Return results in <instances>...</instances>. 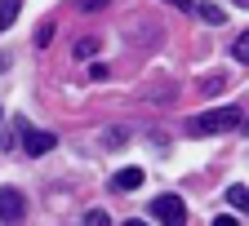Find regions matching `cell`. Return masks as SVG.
<instances>
[{
    "mask_svg": "<svg viewBox=\"0 0 249 226\" xmlns=\"http://www.w3.org/2000/svg\"><path fill=\"white\" fill-rule=\"evenodd\" d=\"M231 53H236L240 62H249V31H245V36H236V45H231Z\"/></svg>",
    "mask_w": 249,
    "mask_h": 226,
    "instance_id": "cell-10",
    "label": "cell"
},
{
    "mask_svg": "<svg viewBox=\"0 0 249 226\" xmlns=\"http://www.w3.org/2000/svg\"><path fill=\"white\" fill-rule=\"evenodd\" d=\"M227 204L240 209V213H249V186H227Z\"/></svg>",
    "mask_w": 249,
    "mask_h": 226,
    "instance_id": "cell-6",
    "label": "cell"
},
{
    "mask_svg": "<svg viewBox=\"0 0 249 226\" xmlns=\"http://www.w3.org/2000/svg\"><path fill=\"white\" fill-rule=\"evenodd\" d=\"M165 5H174V9H182V14H196V0H165Z\"/></svg>",
    "mask_w": 249,
    "mask_h": 226,
    "instance_id": "cell-14",
    "label": "cell"
},
{
    "mask_svg": "<svg viewBox=\"0 0 249 226\" xmlns=\"http://www.w3.org/2000/svg\"><path fill=\"white\" fill-rule=\"evenodd\" d=\"M89 53H98V40H80L76 45V58H89Z\"/></svg>",
    "mask_w": 249,
    "mask_h": 226,
    "instance_id": "cell-13",
    "label": "cell"
},
{
    "mask_svg": "<svg viewBox=\"0 0 249 226\" xmlns=\"http://www.w3.org/2000/svg\"><path fill=\"white\" fill-rule=\"evenodd\" d=\"M151 217L160 222V226H187V204H182L178 195H156Z\"/></svg>",
    "mask_w": 249,
    "mask_h": 226,
    "instance_id": "cell-2",
    "label": "cell"
},
{
    "mask_svg": "<svg viewBox=\"0 0 249 226\" xmlns=\"http://www.w3.org/2000/svg\"><path fill=\"white\" fill-rule=\"evenodd\" d=\"M196 14H200V22H209V27L223 22V9H218V5H196Z\"/></svg>",
    "mask_w": 249,
    "mask_h": 226,
    "instance_id": "cell-8",
    "label": "cell"
},
{
    "mask_svg": "<svg viewBox=\"0 0 249 226\" xmlns=\"http://www.w3.org/2000/svg\"><path fill=\"white\" fill-rule=\"evenodd\" d=\"M53 146H58V133H45V129H27L22 124V151L27 155H45Z\"/></svg>",
    "mask_w": 249,
    "mask_h": 226,
    "instance_id": "cell-4",
    "label": "cell"
},
{
    "mask_svg": "<svg viewBox=\"0 0 249 226\" xmlns=\"http://www.w3.org/2000/svg\"><path fill=\"white\" fill-rule=\"evenodd\" d=\"M231 5H240V9H249V0H231Z\"/></svg>",
    "mask_w": 249,
    "mask_h": 226,
    "instance_id": "cell-17",
    "label": "cell"
},
{
    "mask_svg": "<svg viewBox=\"0 0 249 226\" xmlns=\"http://www.w3.org/2000/svg\"><path fill=\"white\" fill-rule=\"evenodd\" d=\"M111 186H116V191H138V186H142V169H138V164L120 169V173L111 178Z\"/></svg>",
    "mask_w": 249,
    "mask_h": 226,
    "instance_id": "cell-5",
    "label": "cell"
},
{
    "mask_svg": "<svg viewBox=\"0 0 249 226\" xmlns=\"http://www.w3.org/2000/svg\"><path fill=\"white\" fill-rule=\"evenodd\" d=\"M213 226H240L236 217H213Z\"/></svg>",
    "mask_w": 249,
    "mask_h": 226,
    "instance_id": "cell-15",
    "label": "cell"
},
{
    "mask_svg": "<svg viewBox=\"0 0 249 226\" xmlns=\"http://www.w3.org/2000/svg\"><path fill=\"white\" fill-rule=\"evenodd\" d=\"M18 9H22V0H0V31H5V27H14Z\"/></svg>",
    "mask_w": 249,
    "mask_h": 226,
    "instance_id": "cell-7",
    "label": "cell"
},
{
    "mask_svg": "<svg viewBox=\"0 0 249 226\" xmlns=\"http://www.w3.org/2000/svg\"><path fill=\"white\" fill-rule=\"evenodd\" d=\"M120 226H147V222H138V217H129V222H120Z\"/></svg>",
    "mask_w": 249,
    "mask_h": 226,
    "instance_id": "cell-16",
    "label": "cell"
},
{
    "mask_svg": "<svg viewBox=\"0 0 249 226\" xmlns=\"http://www.w3.org/2000/svg\"><path fill=\"white\" fill-rule=\"evenodd\" d=\"M245 133H249V120H245Z\"/></svg>",
    "mask_w": 249,
    "mask_h": 226,
    "instance_id": "cell-18",
    "label": "cell"
},
{
    "mask_svg": "<svg viewBox=\"0 0 249 226\" xmlns=\"http://www.w3.org/2000/svg\"><path fill=\"white\" fill-rule=\"evenodd\" d=\"M80 14H93V9H107V0H76Z\"/></svg>",
    "mask_w": 249,
    "mask_h": 226,
    "instance_id": "cell-12",
    "label": "cell"
},
{
    "mask_svg": "<svg viewBox=\"0 0 249 226\" xmlns=\"http://www.w3.org/2000/svg\"><path fill=\"white\" fill-rule=\"evenodd\" d=\"M85 226H111V217H107L103 209H89V213H85Z\"/></svg>",
    "mask_w": 249,
    "mask_h": 226,
    "instance_id": "cell-9",
    "label": "cell"
},
{
    "mask_svg": "<svg viewBox=\"0 0 249 226\" xmlns=\"http://www.w3.org/2000/svg\"><path fill=\"white\" fill-rule=\"evenodd\" d=\"M218 89H223V76H205L200 80V93H218Z\"/></svg>",
    "mask_w": 249,
    "mask_h": 226,
    "instance_id": "cell-11",
    "label": "cell"
},
{
    "mask_svg": "<svg viewBox=\"0 0 249 226\" xmlns=\"http://www.w3.org/2000/svg\"><path fill=\"white\" fill-rule=\"evenodd\" d=\"M22 217H27V200H22V191L0 186V222H5V226H18Z\"/></svg>",
    "mask_w": 249,
    "mask_h": 226,
    "instance_id": "cell-3",
    "label": "cell"
},
{
    "mask_svg": "<svg viewBox=\"0 0 249 226\" xmlns=\"http://www.w3.org/2000/svg\"><path fill=\"white\" fill-rule=\"evenodd\" d=\"M240 124V111L236 107H218V111H200L187 120V133L192 138H209V133H227V129Z\"/></svg>",
    "mask_w": 249,
    "mask_h": 226,
    "instance_id": "cell-1",
    "label": "cell"
}]
</instances>
